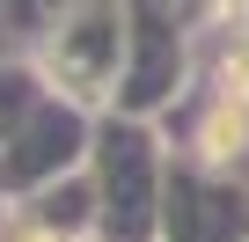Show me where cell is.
I'll return each instance as SVG.
<instances>
[{
  "mask_svg": "<svg viewBox=\"0 0 249 242\" xmlns=\"http://www.w3.org/2000/svg\"><path fill=\"white\" fill-rule=\"evenodd\" d=\"M8 242H59V235H52V227H15Z\"/></svg>",
  "mask_w": 249,
  "mask_h": 242,
  "instance_id": "1",
  "label": "cell"
}]
</instances>
